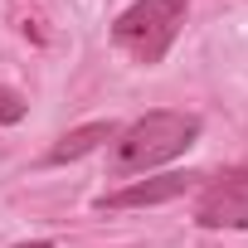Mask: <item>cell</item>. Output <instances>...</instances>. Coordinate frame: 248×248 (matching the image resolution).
<instances>
[{
	"label": "cell",
	"instance_id": "1",
	"mask_svg": "<svg viewBox=\"0 0 248 248\" xmlns=\"http://www.w3.org/2000/svg\"><path fill=\"white\" fill-rule=\"evenodd\" d=\"M200 137V117L195 112H146L141 122H132L122 132L117 151H112V170L117 175H146L175 156H185Z\"/></svg>",
	"mask_w": 248,
	"mask_h": 248
},
{
	"label": "cell",
	"instance_id": "2",
	"mask_svg": "<svg viewBox=\"0 0 248 248\" xmlns=\"http://www.w3.org/2000/svg\"><path fill=\"white\" fill-rule=\"evenodd\" d=\"M185 5L190 0H137L132 10H122L112 25V39L141 63H161L166 49L175 44L180 25H185Z\"/></svg>",
	"mask_w": 248,
	"mask_h": 248
},
{
	"label": "cell",
	"instance_id": "3",
	"mask_svg": "<svg viewBox=\"0 0 248 248\" xmlns=\"http://www.w3.org/2000/svg\"><path fill=\"white\" fill-rule=\"evenodd\" d=\"M200 229H248V170H224L200 190L195 204Z\"/></svg>",
	"mask_w": 248,
	"mask_h": 248
},
{
	"label": "cell",
	"instance_id": "4",
	"mask_svg": "<svg viewBox=\"0 0 248 248\" xmlns=\"http://www.w3.org/2000/svg\"><path fill=\"white\" fill-rule=\"evenodd\" d=\"M204 175L195 170H166V175H146V180H132V185H122L112 195L97 200V209H146V204H170L180 195H190Z\"/></svg>",
	"mask_w": 248,
	"mask_h": 248
},
{
	"label": "cell",
	"instance_id": "5",
	"mask_svg": "<svg viewBox=\"0 0 248 248\" xmlns=\"http://www.w3.org/2000/svg\"><path fill=\"white\" fill-rule=\"evenodd\" d=\"M117 137V122H88V127H73V132H63L54 146H49V166H63V161H78V156H88V151H97L102 141H112Z\"/></svg>",
	"mask_w": 248,
	"mask_h": 248
},
{
	"label": "cell",
	"instance_id": "6",
	"mask_svg": "<svg viewBox=\"0 0 248 248\" xmlns=\"http://www.w3.org/2000/svg\"><path fill=\"white\" fill-rule=\"evenodd\" d=\"M20 117H25V97L10 93V88H0V122H5V127H15Z\"/></svg>",
	"mask_w": 248,
	"mask_h": 248
},
{
	"label": "cell",
	"instance_id": "7",
	"mask_svg": "<svg viewBox=\"0 0 248 248\" xmlns=\"http://www.w3.org/2000/svg\"><path fill=\"white\" fill-rule=\"evenodd\" d=\"M15 248H54L49 238H39V243H15Z\"/></svg>",
	"mask_w": 248,
	"mask_h": 248
}]
</instances>
